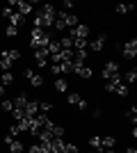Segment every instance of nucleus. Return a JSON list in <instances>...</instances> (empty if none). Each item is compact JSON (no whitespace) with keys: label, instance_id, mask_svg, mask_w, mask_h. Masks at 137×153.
I'll list each match as a JSON object with an SVG mask.
<instances>
[{"label":"nucleus","instance_id":"39","mask_svg":"<svg viewBox=\"0 0 137 153\" xmlns=\"http://www.w3.org/2000/svg\"><path fill=\"white\" fill-rule=\"evenodd\" d=\"M0 96H5V87L2 85H0Z\"/></svg>","mask_w":137,"mask_h":153},{"label":"nucleus","instance_id":"25","mask_svg":"<svg viewBox=\"0 0 137 153\" xmlns=\"http://www.w3.org/2000/svg\"><path fill=\"white\" fill-rule=\"evenodd\" d=\"M59 46H62L64 51H73V39L71 37H62L59 39Z\"/></svg>","mask_w":137,"mask_h":153},{"label":"nucleus","instance_id":"19","mask_svg":"<svg viewBox=\"0 0 137 153\" xmlns=\"http://www.w3.org/2000/svg\"><path fill=\"white\" fill-rule=\"evenodd\" d=\"M114 94H119V96H124V98H126V96L130 94V87H128V85H126L124 80H121V82H119L117 87H114Z\"/></svg>","mask_w":137,"mask_h":153},{"label":"nucleus","instance_id":"32","mask_svg":"<svg viewBox=\"0 0 137 153\" xmlns=\"http://www.w3.org/2000/svg\"><path fill=\"white\" fill-rule=\"evenodd\" d=\"M0 108H2V112H12V110H14V103H12V101H7V98H5V101L0 103Z\"/></svg>","mask_w":137,"mask_h":153},{"label":"nucleus","instance_id":"16","mask_svg":"<svg viewBox=\"0 0 137 153\" xmlns=\"http://www.w3.org/2000/svg\"><path fill=\"white\" fill-rule=\"evenodd\" d=\"M121 80H124L126 85H135V80H137V71H135V69H128L124 76H121Z\"/></svg>","mask_w":137,"mask_h":153},{"label":"nucleus","instance_id":"30","mask_svg":"<svg viewBox=\"0 0 137 153\" xmlns=\"http://www.w3.org/2000/svg\"><path fill=\"white\" fill-rule=\"evenodd\" d=\"M5 34H7L9 39H14L16 34H19V27H14V25H7V27H5Z\"/></svg>","mask_w":137,"mask_h":153},{"label":"nucleus","instance_id":"36","mask_svg":"<svg viewBox=\"0 0 137 153\" xmlns=\"http://www.w3.org/2000/svg\"><path fill=\"white\" fill-rule=\"evenodd\" d=\"M78 108H80V110H87V108H89V105H87V101H85V98H80V103H78Z\"/></svg>","mask_w":137,"mask_h":153},{"label":"nucleus","instance_id":"40","mask_svg":"<svg viewBox=\"0 0 137 153\" xmlns=\"http://www.w3.org/2000/svg\"><path fill=\"white\" fill-rule=\"evenodd\" d=\"M87 153H96V151H87Z\"/></svg>","mask_w":137,"mask_h":153},{"label":"nucleus","instance_id":"24","mask_svg":"<svg viewBox=\"0 0 137 153\" xmlns=\"http://www.w3.org/2000/svg\"><path fill=\"white\" fill-rule=\"evenodd\" d=\"M135 9V5H117L114 7V14H130Z\"/></svg>","mask_w":137,"mask_h":153},{"label":"nucleus","instance_id":"26","mask_svg":"<svg viewBox=\"0 0 137 153\" xmlns=\"http://www.w3.org/2000/svg\"><path fill=\"white\" fill-rule=\"evenodd\" d=\"M2 53H5L12 62H19V59H21V51H16V48H12V51H2Z\"/></svg>","mask_w":137,"mask_h":153},{"label":"nucleus","instance_id":"8","mask_svg":"<svg viewBox=\"0 0 137 153\" xmlns=\"http://www.w3.org/2000/svg\"><path fill=\"white\" fill-rule=\"evenodd\" d=\"M71 39H89V25H82V23H78L76 27H71V34H69Z\"/></svg>","mask_w":137,"mask_h":153},{"label":"nucleus","instance_id":"7","mask_svg":"<svg viewBox=\"0 0 137 153\" xmlns=\"http://www.w3.org/2000/svg\"><path fill=\"white\" fill-rule=\"evenodd\" d=\"M105 41H107V34H103V32H101L96 39H89V51H91V53H101V51L105 48Z\"/></svg>","mask_w":137,"mask_h":153},{"label":"nucleus","instance_id":"14","mask_svg":"<svg viewBox=\"0 0 137 153\" xmlns=\"http://www.w3.org/2000/svg\"><path fill=\"white\" fill-rule=\"evenodd\" d=\"M7 19H9V25H14V27H19L21 23H25V16H21L19 12H12Z\"/></svg>","mask_w":137,"mask_h":153},{"label":"nucleus","instance_id":"29","mask_svg":"<svg viewBox=\"0 0 137 153\" xmlns=\"http://www.w3.org/2000/svg\"><path fill=\"white\" fill-rule=\"evenodd\" d=\"M30 85H32V87H41V85H44V78H41L39 73H34V76L30 78Z\"/></svg>","mask_w":137,"mask_h":153},{"label":"nucleus","instance_id":"31","mask_svg":"<svg viewBox=\"0 0 137 153\" xmlns=\"http://www.w3.org/2000/svg\"><path fill=\"white\" fill-rule=\"evenodd\" d=\"M80 98H82V96H80V94H69V98H66V103H69V105H78V103H80Z\"/></svg>","mask_w":137,"mask_h":153},{"label":"nucleus","instance_id":"15","mask_svg":"<svg viewBox=\"0 0 137 153\" xmlns=\"http://www.w3.org/2000/svg\"><path fill=\"white\" fill-rule=\"evenodd\" d=\"M39 14H41V16H50V19H55V16H57V9H55V5H41Z\"/></svg>","mask_w":137,"mask_h":153},{"label":"nucleus","instance_id":"10","mask_svg":"<svg viewBox=\"0 0 137 153\" xmlns=\"http://www.w3.org/2000/svg\"><path fill=\"white\" fill-rule=\"evenodd\" d=\"M23 114L25 117H37L39 114V101H27V105H25V110H23Z\"/></svg>","mask_w":137,"mask_h":153},{"label":"nucleus","instance_id":"9","mask_svg":"<svg viewBox=\"0 0 137 153\" xmlns=\"http://www.w3.org/2000/svg\"><path fill=\"white\" fill-rule=\"evenodd\" d=\"M48 57H50V55H48V51H46V48L34 51V64H37V66H46V64H48Z\"/></svg>","mask_w":137,"mask_h":153},{"label":"nucleus","instance_id":"4","mask_svg":"<svg viewBox=\"0 0 137 153\" xmlns=\"http://www.w3.org/2000/svg\"><path fill=\"white\" fill-rule=\"evenodd\" d=\"M121 55H124V59H135L137 57V39H130V41H126L121 46Z\"/></svg>","mask_w":137,"mask_h":153},{"label":"nucleus","instance_id":"34","mask_svg":"<svg viewBox=\"0 0 137 153\" xmlns=\"http://www.w3.org/2000/svg\"><path fill=\"white\" fill-rule=\"evenodd\" d=\"M32 76H34V71H32V69H23V78H27V80H30Z\"/></svg>","mask_w":137,"mask_h":153},{"label":"nucleus","instance_id":"17","mask_svg":"<svg viewBox=\"0 0 137 153\" xmlns=\"http://www.w3.org/2000/svg\"><path fill=\"white\" fill-rule=\"evenodd\" d=\"M89 146L94 149L96 153L103 151V144H101V135H91V137H89Z\"/></svg>","mask_w":137,"mask_h":153},{"label":"nucleus","instance_id":"18","mask_svg":"<svg viewBox=\"0 0 137 153\" xmlns=\"http://www.w3.org/2000/svg\"><path fill=\"white\" fill-rule=\"evenodd\" d=\"M7 149H9V153H23V142L21 140H12L9 144H7Z\"/></svg>","mask_w":137,"mask_h":153},{"label":"nucleus","instance_id":"20","mask_svg":"<svg viewBox=\"0 0 137 153\" xmlns=\"http://www.w3.org/2000/svg\"><path fill=\"white\" fill-rule=\"evenodd\" d=\"M12 64H14V62L7 57L5 53H0V69H2V71H12Z\"/></svg>","mask_w":137,"mask_h":153},{"label":"nucleus","instance_id":"6","mask_svg":"<svg viewBox=\"0 0 137 153\" xmlns=\"http://www.w3.org/2000/svg\"><path fill=\"white\" fill-rule=\"evenodd\" d=\"M50 62H55V64H66V62H73V51H64V48H62V51L57 53V55H50Z\"/></svg>","mask_w":137,"mask_h":153},{"label":"nucleus","instance_id":"5","mask_svg":"<svg viewBox=\"0 0 137 153\" xmlns=\"http://www.w3.org/2000/svg\"><path fill=\"white\" fill-rule=\"evenodd\" d=\"M73 73H76L78 78H82V80H89V78L94 76V69H91L87 62L85 64H76L73 62Z\"/></svg>","mask_w":137,"mask_h":153},{"label":"nucleus","instance_id":"33","mask_svg":"<svg viewBox=\"0 0 137 153\" xmlns=\"http://www.w3.org/2000/svg\"><path fill=\"white\" fill-rule=\"evenodd\" d=\"M27 153H41V144H32V146L27 149Z\"/></svg>","mask_w":137,"mask_h":153},{"label":"nucleus","instance_id":"38","mask_svg":"<svg viewBox=\"0 0 137 153\" xmlns=\"http://www.w3.org/2000/svg\"><path fill=\"white\" fill-rule=\"evenodd\" d=\"M126 153H137V149H126Z\"/></svg>","mask_w":137,"mask_h":153},{"label":"nucleus","instance_id":"23","mask_svg":"<svg viewBox=\"0 0 137 153\" xmlns=\"http://www.w3.org/2000/svg\"><path fill=\"white\" fill-rule=\"evenodd\" d=\"M66 89H69V82H66L64 78H57V80H55V91L62 94V91H66Z\"/></svg>","mask_w":137,"mask_h":153},{"label":"nucleus","instance_id":"27","mask_svg":"<svg viewBox=\"0 0 137 153\" xmlns=\"http://www.w3.org/2000/svg\"><path fill=\"white\" fill-rule=\"evenodd\" d=\"M53 110V103L50 101H39V112H44V114H48Z\"/></svg>","mask_w":137,"mask_h":153},{"label":"nucleus","instance_id":"35","mask_svg":"<svg viewBox=\"0 0 137 153\" xmlns=\"http://www.w3.org/2000/svg\"><path fill=\"white\" fill-rule=\"evenodd\" d=\"M12 12H14L12 7H2V16H5V19H7V16H9V14H12Z\"/></svg>","mask_w":137,"mask_h":153},{"label":"nucleus","instance_id":"3","mask_svg":"<svg viewBox=\"0 0 137 153\" xmlns=\"http://www.w3.org/2000/svg\"><path fill=\"white\" fill-rule=\"evenodd\" d=\"M119 76V62H114V59H107V62L103 64V69H101V78L103 80H110V78Z\"/></svg>","mask_w":137,"mask_h":153},{"label":"nucleus","instance_id":"37","mask_svg":"<svg viewBox=\"0 0 137 153\" xmlns=\"http://www.w3.org/2000/svg\"><path fill=\"white\" fill-rule=\"evenodd\" d=\"M101 153H114V149H105V151H101Z\"/></svg>","mask_w":137,"mask_h":153},{"label":"nucleus","instance_id":"21","mask_svg":"<svg viewBox=\"0 0 137 153\" xmlns=\"http://www.w3.org/2000/svg\"><path fill=\"white\" fill-rule=\"evenodd\" d=\"M0 82H2V87L12 85V82H14V76H12V71H2V76H0Z\"/></svg>","mask_w":137,"mask_h":153},{"label":"nucleus","instance_id":"28","mask_svg":"<svg viewBox=\"0 0 137 153\" xmlns=\"http://www.w3.org/2000/svg\"><path fill=\"white\" fill-rule=\"evenodd\" d=\"M126 117L130 119V123H133V126H135V123H137V108H135V105H133V108H128V112H126Z\"/></svg>","mask_w":137,"mask_h":153},{"label":"nucleus","instance_id":"1","mask_svg":"<svg viewBox=\"0 0 137 153\" xmlns=\"http://www.w3.org/2000/svg\"><path fill=\"white\" fill-rule=\"evenodd\" d=\"M50 41H53L50 32L39 30V27H32V32H30V46H32L34 51H39V48H48Z\"/></svg>","mask_w":137,"mask_h":153},{"label":"nucleus","instance_id":"12","mask_svg":"<svg viewBox=\"0 0 137 153\" xmlns=\"http://www.w3.org/2000/svg\"><path fill=\"white\" fill-rule=\"evenodd\" d=\"M27 101H30V96H27V94H19L12 103H14V108H16V110H21V112H23V110H25V105H27Z\"/></svg>","mask_w":137,"mask_h":153},{"label":"nucleus","instance_id":"22","mask_svg":"<svg viewBox=\"0 0 137 153\" xmlns=\"http://www.w3.org/2000/svg\"><path fill=\"white\" fill-rule=\"evenodd\" d=\"M46 51H48V55H57V53L62 51V46H59V41H55V39H53L50 44H48V48H46Z\"/></svg>","mask_w":137,"mask_h":153},{"label":"nucleus","instance_id":"2","mask_svg":"<svg viewBox=\"0 0 137 153\" xmlns=\"http://www.w3.org/2000/svg\"><path fill=\"white\" fill-rule=\"evenodd\" d=\"M78 25V16L71 12H57V16H55V30H64V27H76Z\"/></svg>","mask_w":137,"mask_h":153},{"label":"nucleus","instance_id":"13","mask_svg":"<svg viewBox=\"0 0 137 153\" xmlns=\"http://www.w3.org/2000/svg\"><path fill=\"white\" fill-rule=\"evenodd\" d=\"M101 144H103V151L105 149H114L117 146V137L114 135H101Z\"/></svg>","mask_w":137,"mask_h":153},{"label":"nucleus","instance_id":"11","mask_svg":"<svg viewBox=\"0 0 137 153\" xmlns=\"http://www.w3.org/2000/svg\"><path fill=\"white\" fill-rule=\"evenodd\" d=\"M16 9H19L21 16H27V14H32V2H23V0H16Z\"/></svg>","mask_w":137,"mask_h":153}]
</instances>
